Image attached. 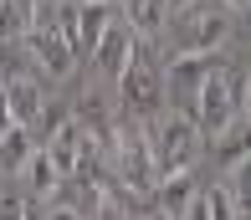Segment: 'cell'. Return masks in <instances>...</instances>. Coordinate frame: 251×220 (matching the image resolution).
I'll use <instances>...</instances> for the list:
<instances>
[{
	"mask_svg": "<svg viewBox=\"0 0 251 220\" xmlns=\"http://www.w3.org/2000/svg\"><path fill=\"white\" fill-rule=\"evenodd\" d=\"M154 220H159V215H154Z\"/></svg>",
	"mask_w": 251,
	"mask_h": 220,
	"instance_id": "484cf974",
	"label": "cell"
},
{
	"mask_svg": "<svg viewBox=\"0 0 251 220\" xmlns=\"http://www.w3.org/2000/svg\"><path fill=\"white\" fill-rule=\"evenodd\" d=\"M241 118H251V77H246V98H241Z\"/></svg>",
	"mask_w": 251,
	"mask_h": 220,
	"instance_id": "44dd1931",
	"label": "cell"
},
{
	"mask_svg": "<svg viewBox=\"0 0 251 220\" xmlns=\"http://www.w3.org/2000/svg\"><path fill=\"white\" fill-rule=\"evenodd\" d=\"M210 67H215V51H179V56H169L164 82H169V92H175V98L190 102V113H195V98H200L205 77H210Z\"/></svg>",
	"mask_w": 251,
	"mask_h": 220,
	"instance_id": "ba28073f",
	"label": "cell"
},
{
	"mask_svg": "<svg viewBox=\"0 0 251 220\" xmlns=\"http://www.w3.org/2000/svg\"><path fill=\"white\" fill-rule=\"evenodd\" d=\"M10 128H16V113H10V98H5V87H0V138Z\"/></svg>",
	"mask_w": 251,
	"mask_h": 220,
	"instance_id": "d6986e66",
	"label": "cell"
},
{
	"mask_svg": "<svg viewBox=\"0 0 251 220\" xmlns=\"http://www.w3.org/2000/svg\"><path fill=\"white\" fill-rule=\"evenodd\" d=\"M200 123L195 113H154V128H149V148H154V164H159V179L164 174H190L200 159Z\"/></svg>",
	"mask_w": 251,
	"mask_h": 220,
	"instance_id": "6da1fadb",
	"label": "cell"
},
{
	"mask_svg": "<svg viewBox=\"0 0 251 220\" xmlns=\"http://www.w3.org/2000/svg\"><path fill=\"white\" fill-rule=\"evenodd\" d=\"M26 184H31V195H51L56 184H62V174H56V164H51L47 148H36V154L26 159Z\"/></svg>",
	"mask_w": 251,
	"mask_h": 220,
	"instance_id": "9a60e30c",
	"label": "cell"
},
{
	"mask_svg": "<svg viewBox=\"0 0 251 220\" xmlns=\"http://www.w3.org/2000/svg\"><path fill=\"white\" fill-rule=\"evenodd\" d=\"M210 148H215V159H221L226 169L241 164V159L251 154V118H241V113H236L226 128H215V133H210Z\"/></svg>",
	"mask_w": 251,
	"mask_h": 220,
	"instance_id": "8fae6325",
	"label": "cell"
},
{
	"mask_svg": "<svg viewBox=\"0 0 251 220\" xmlns=\"http://www.w3.org/2000/svg\"><path fill=\"white\" fill-rule=\"evenodd\" d=\"M241 98H246V77L236 72L231 62H221V56H215L210 77H205V87H200V98H195V123H200L205 133L226 128V123L241 113Z\"/></svg>",
	"mask_w": 251,
	"mask_h": 220,
	"instance_id": "3957f363",
	"label": "cell"
},
{
	"mask_svg": "<svg viewBox=\"0 0 251 220\" xmlns=\"http://www.w3.org/2000/svg\"><path fill=\"white\" fill-rule=\"evenodd\" d=\"M5 10H10V0H0V16H5Z\"/></svg>",
	"mask_w": 251,
	"mask_h": 220,
	"instance_id": "cb8c5ba5",
	"label": "cell"
},
{
	"mask_svg": "<svg viewBox=\"0 0 251 220\" xmlns=\"http://www.w3.org/2000/svg\"><path fill=\"white\" fill-rule=\"evenodd\" d=\"M195 200H200V195H195V179H190V174H164L154 184V205H159L154 215L159 220H185V210Z\"/></svg>",
	"mask_w": 251,
	"mask_h": 220,
	"instance_id": "30bf717a",
	"label": "cell"
},
{
	"mask_svg": "<svg viewBox=\"0 0 251 220\" xmlns=\"http://www.w3.org/2000/svg\"><path fill=\"white\" fill-rule=\"evenodd\" d=\"M118 179L139 195H154L159 184V164H154V148L144 128H118Z\"/></svg>",
	"mask_w": 251,
	"mask_h": 220,
	"instance_id": "52a82bcc",
	"label": "cell"
},
{
	"mask_svg": "<svg viewBox=\"0 0 251 220\" xmlns=\"http://www.w3.org/2000/svg\"><path fill=\"white\" fill-rule=\"evenodd\" d=\"M133 51H139V31H133V21H113L108 36H102V41H98V51H93V67H98L102 77H113V82H118Z\"/></svg>",
	"mask_w": 251,
	"mask_h": 220,
	"instance_id": "9c48e42d",
	"label": "cell"
},
{
	"mask_svg": "<svg viewBox=\"0 0 251 220\" xmlns=\"http://www.w3.org/2000/svg\"><path fill=\"white\" fill-rule=\"evenodd\" d=\"M47 220H82V215H77V210H67V205H51V215Z\"/></svg>",
	"mask_w": 251,
	"mask_h": 220,
	"instance_id": "ffe728a7",
	"label": "cell"
},
{
	"mask_svg": "<svg viewBox=\"0 0 251 220\" xmlns=\"http://www.w3.org/2000/svg\"><path fill=\"white\" fill-rule=\"evenodd\" d=\"M123 16L133 21L139 36H159L169 26V0H123Z\"/></svg>",
	"mask_w": 251,
	"mask_h": 220,
	"instance_id": "7c38bea8",
	"label": "cell"
},
{
	"mask_svg": "<svg viewBox=\"0 0 251 220\" xmlns=\"http://www.w3.org/2000/svg\"><path fill=\"white\" fill-rule=\"evenodd\" d=\"M0 195H5V184H0Z\"/></svg>",
	"mask_w": 251,
	"mask_h": 220,
	"instance_id": "d4e9b609",
	"label": "cell"
},
{
	"mask_svg": "<svg viewBox=\"0 0 251 220\" xmlns=\"http://www.w3.org/2000/svg\"><path fill=\"white\" fill-rule=\"evenodd\" d=\"M118 92H123V108L133 113V118H149V113L164 108V72H159V62L149 56V46L139 41V51L128 56V67H123V77H118Z\"/></svg>",
	"mask_w": 251,
	"mask_h": 220,
	"instance_id": "5b68a950",
	"label": "cell"
},
{
	"mask_svg": "<svg viewBox=\"0 0 251 220\" xmlns=\"http://www.w3.org/2000/svg\"><path fill=\"white\" fill-rule=\"evenodd\" d=\"M205 205H210V220H236V200H231V190H205Z\"/></svg>",
	"mask_w": 251,
	"mask_h": 220,
	"instance_id": "e0dca14e",
	"label": "cell"
},
{
	"mask_svg": "<svg viewBox=\"0 0 251 220\" xmlns=\"http://www.w3.org/2000/svg\"><path fill=\"white\" fill-rule=\"evenodd\" d=\"M226 5H231V10H246V5H251V0H226Z\"/></svg>",
	"mask_w": 251,
	"mask_h": 220,
	"instance_id": "603a6c76",
	"label": "cell"
},
{
	"mask_svg": "<svg viewBox=\"0 0 251 220\" xmlns=\"http://www.w3.org/2000/svg\"><path fill=\"white\" fill-rule=\"evenodd\" d=\"M31 154H36V148H31V128L26 123H16V128L0 138V169H10V174H21Z\"/></svg>",
	"mask_w": 251,
	"mask_h": 220,
	"instance_id": "5bb4252c",
	"label": "cell"
},
{
	"mask_svg": "<svg viewBox=\"0 0 251 220\" xmlns=\"http://www.w3.org/2000/svg\"><path fill=\"white\" fill-rule=\"evenodd\" d=\"M185 5H195V0H169V16H175V10H185Z\"/></svg>",
	"mask_w": 251,
	"mask_h": 220,
	"instance_id": "7402d4cb",
	"label": "cell"
},
{
	"mask_svg": "<svg viewBox=\"0 0 251 220\" xmlns=\"http://www.w3.org/2000/svg\"><path fill=\"white\" fill-rule=\"evenodd\" d=\"M231 200H236L241 215H251V154L241 164H231Z\"/></svg>",
	"mask_w": 251,
	"mask_h": 220,
	"instance_id": "2e32d148",
	"label": "cell"
},
{
	"mask_svg": "<svg viewBox=\"0 0 251 220\" xmlns=\"http://www.w3.org/2000/svg\"><path fill=\"white\" fill-rule=\"evenodd\" d=\"M5 98H10V113H16V123H36L41 118V87L31 82V77H10L5 82Z\"/></svg>",
	"mask_w": 251,
	"mask_h": 220,
	"instance_id": "4fadbf2b",
	"label": "cell"
},
{
	"mask_svg": "<svg viewBox=\"0 0 251 220\" xmlns=\"http://www.w3.org/2000/svg\"><path fill=\"white\" fill-rule=\"evenodd\" d=\"M56 16H62V26H67V36H72L77 56H93L98 41L108 36V26H113V5H108V0H62Z\"/></svg>",
	"mask_w": 251,
	"mask_h": 220,
	"instance_id": "8992f818",
	"label": "cell"
},
{
	"mask_svg": "<svg viewBox=\"0 0 251 220\" xmlns=\"http://www.w3.org/2000/svg\"><path fill=\"white\" fill-rule=\"evenodd\" d=\"M169 46L179 51H215L226 36H231V5L226 0H195V5L175 10L169 16Z\"/></svg>",
	"mask_w": 251,
	"mask_h": 220,
	"instance_id": "7a4b0ae2",
	"label": "cell"
},
{
	"mask_svg": "<svg viewBox=\"0 0 251 220\" xmlns=\"http://www.w3.org/2000/svg\"><path fill=\"white\" fill-rule=\"evenodd\" d=\"M0 220H26V205H21V195H0Z\"/></svg>",
	"mask_w": 251,
	"mask_h": 220,
	"instance_id": "ac0fdd59",
	"label": "cell"
},
{
	"mask_svg": "<svg viewBox=\"0 0 251 220\" xmlns=\"http://www.w3.org/2000/svg\"><path fill=\"white\" fill-rule=\"evenodd\" d=\"M26 46H31V62H36L41 72H51V77H67L77 67V46H72V36H67L56 5L36 10V21H31V31H26Z\"/></svg>",
	"mask_w": 251,
	"mask_h": 220,
	"instance_id": "277c9868",
	"label": "cell"
}]
</instances>
